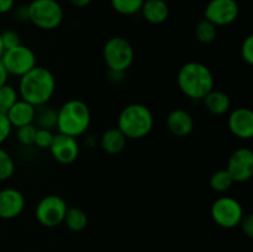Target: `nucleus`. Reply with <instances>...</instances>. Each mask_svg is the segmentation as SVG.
I'll list each match as a JSON object with an SVG mask.
<instances>
[{
  "label": "nucleus",
  "instance_id": "1",
  "mask_svg": "<svg viewBox=\"0 0 253 252\" xmlns=\"http://www.w3.org/2000/svg\"><path fill=\"white\" fill-rule=\"evenodd\" d=\"M56 91V78L46 67L36 66L20 77L17 93L22 100L34 106L48 104Z\"/></svg>",
  "mask_w": 253,
  "mask_h": 252
},
{
  "label": "nucleus",
  "instance_id": "2",
  "mask_svg": "<svg viewBox=\"0 0 253 252\" xmlns=\"http://www.w3.org/2000/svg\"><path fill=\"white\" fill-rule=\"evenodd\" d=\"M177 83L185 96L192 100H203L214 89V74L202 62H188L180 67Z\"/></svg>",
  "mask_w": 253,
  "mask_h": 252
},
{
  "label": "nucleus",
  "instance_id": "3",
  "mask_svg": "<svg viewBox=\"0 0 253 252\" xmlns=\"http://www.w3.org/2000/svg\"><path fill=\"white\" fill-rule=\"evenodd\" d=\"M155 118L150 108L143 104L133 103L125 106L118 118V128L126 138L140 140L152 131Z\"/></svg>",
  "mask_w": 253,
  "mask_h": 252
},
{
  "label": "nucleus",
  "instance_id": "4",
  "mask_svg": "<svg viewBox=\"0 0 253 252\" xmlns=\"http://www.w3.org/2000/svg\"><path fill=\"white\" fill-rule=\"evenodd\" d=\"M90 121L89 106L79 99H71L58 109L56 127L58 132L77 138L86 132Z\"/></svg>",
  "mask_w": 253,
  "mask_h": 252
},
{
  "label": "nucleus",
  "instance_id": "5",
  "mask_svg": "<svg viewBox=\"0 0 253 252\" xmlns=\"http://www.w3.org/2000/svg\"><path fill=\"white\" fill-rule=\"evenodd\" d=\"M27 7L29 21L37 29L52 31L63 22V7L57 0H32Z\"/></svg>",
  "mask_w": 253,
  "mask_h": 252
},
{
  "label": "nucleus",
  "instance_id": "6",
  "mask_svg": "<svg viewBox=\"0 0 253 252\" xmlns=\"http://www.w3.org/2000/svg\"><path fill=\"white\" fill-rule=\"evenodd\" d=\"M103 58L110 72L125 73L132 66L135 49L125 37H111L103 47Z\"/></svg>",
  "mask_w": 253,
  "mask_h": 252
},
{
  "label": "nucleus",
  "instance_id": "7",
  "mask_svg": "<svg viewBox=\"0 0 253 252\" xmlns=\"http://www.w3.org/2000/svg\"><path fill=\"white\" fill-rule=\"evenodd\" d=\"M0 61L9 76L19 77V78L37 66L35 52L24 44L5 49Z\"/></svg>",
  "mask_w": 253,
  "mask_h": 252
},
{
  "label": "nucleus",
  "instance_id": "8",
  "mask_svg": "<svg viewBox=\"0 0 253 252\" xmlns=\"http://www.w3.org/2000/svg\"><path fill=\"white\" fill-rule=\"evenodd\" d=\"M210 214L215 224L220 227L234 229L239 226L245 212L239 200L231 197H220L212 203Z\"/></svg>",
  "mask_w": 253,
  "mask_h": 252
},
{
  "label": "nucleus",
  "instance_id": "9",
  "mask_svg": "<svg viewBox=\"0 0 253 252\" xmlns=\"http://www.w3.org/2000/svg\"><path fill=\"white\" fill-rule=\"evenodd\" d=\"M67 209L68 205L63 198L59 195L49 194L42 198L36 205L35 216L42 226L56 227L63 222Z\"/></svg>",
  "mask_w": 253,
  "mask_h": 252
},
{
  "label": "nucleus",
  "instance_id": "10",
  "mask_svg": "<svg viewBox=\"0 0 253 252\" xmlns=\"http://www.w3.org/2000/svg\"><path fill=\"white\" fill-rule=\"evenodd\" d=\"M240 7L236 0H210L204 10V19L215 26H227L239 17Z\"/></svg>",
  "mask_w": 253,
  "mask_h": 252
},
{
  "label": "nucleus",
  "instance_id": "11",
  "mask_svg": "<svg viewBox=\"0 0 253 252\" xmlns=\"http://www.w3.org/2000/svg\"><path fill=\"white\" fill-rule=\"evenodd\" d=\"M226 170L235 183H245L253 175V152L250 148L235 150L227 161Z\"/></svg>",
  "mask_w": 253,
  "mask_h": 252
},
{
  "label": "nucleus",
  "instance_id": "12",
  "mask_svg": "<svg viewBox=\"0 0 253 252\" xmlns=\"http://www.w3.org/2000/svg\"><path fill=\"white\" fill-rule=\"evenodd\" d=\"M48 150L54 161L61 165H71L79 156V143L76 137L58 132L53 136Z\"/></svg>",
  "mask_w": 253,
  "mask_h": 252
},
{
  "label": "nucleus",
  "instance_id": "13",
  "mask_svg": "<svg viewBox=\"0 0 253 252\" xmlns=\"http://www.w3.org/2000/svg\"><path fill=\"white\" fill-rule=\"evenodd\" d=\"M230 132L240 140H251L253 137V111L249 108H236L227 119Z\"/></svg>",
  "mask_w": 253,
  "mask_h": 252
},
{
  "label": "nucleus",
  "instance_id": "14",
  "mask_svg": "<svg viewBox=\"0 0 253 252\" xmlns=\"http://www.w3.org/2000/svg\"><path fill=\"white\" fill-rule=\"evenodd\" d=\"M24 194L15 188L0 190V219L11 220L19 216L25 209Z\"/></svg>",
  "mask_w": 253,
  "mask_h": 252
},
{
  "label": "nucleus",
  "instance_id": "15",
  "mask_svg": "<svg viewBox=\"0 0 253 252\" xmlns=\"http://www.w3.org/2000/svg\"><path fill=\"white\" fill-rule=\"evenodd\" d=\"M167 127L177 137H185L194 130V119L184 109H174L167 116Z\"/></svg>",
  "mask_w": 253,
  "mask_h": 252
},
{
  "label": "nucleus",
  "instance_id": "16",
  "mask_svg": "<svg viewBox=\"0 0 253 252\" xmlns=\"http://www.w3.org/2000/svg\"><path fill=\"white\" fill-rule=\"evenodd\" d=\"M7 119L12 127H21V126L34 124L36 116V106L31 105L27 101L19 99L9 111L6 113Z\"/></svg>",
  "mask_w": 253,
  "mask_h": 252
},
{
  "label": "nucleus",
  "instance_id": "17",
  "mask_svg": "<svg viewBox=\"0 0 253 252\" xmlns=\"http://www.w3.org/2000/svg\"><path fill=\"white\" fill-rule=\"evenodd\" d=\"M140 12L147 22L160 25L169 16V6L165 0H145Z\"/></svg>",
  "mask_w": 253,
  "mask_h": 252
},
{
  "label": "nucleus",
  "instance_id": "18",
  "mask_svg": "<svg viewBox=\"0 0 253 252\" xmlns=\"http://www.w3.org/2000/svg\"><path fill=\"white\" fill-rule=\"evenodd\" d=\"M204 106L212 115H224L231 108V100L226 93L221 90H214L207 94L204 99Z\"/></svg>",
  "mask_w": 253,
  "mask_h": 252
},
{
  "label": "nucleus",
  "instance_id": "19",
  "mask_svg": "<svg viewBox=\"0 0 253 252\" xmlns=\"http://www.w3.org/2000/svg\"><path fill=\"white\" fill-rule=\"evenodd\" d=\"M127 138L118 127L108 128L100 137V146L109 155H118L125 148Z\"/></svg>",
  "mask_w": 253,
  "mask_h": 252
},
{
  "label": "nucleus",
  "instance_id": "20",
  "mask_svg": "<svg viewBox=\"0 0 253 252\" xmlns=\"http://www.w3.org/2000/svg\"><path fill=\"white\" fill-rule=\"evenodd\" d=\"M63 222L71 231L81 232L88 225V215L81 208H68Z\"/></svg>",
  "mask_w": 253,
  "mask_h": 252
},
{
  "label": "nucleus",
  "instance_id": "21",
  "mask_svg": "<svg viewBox=\"0 0 253 252\" xmlns=\"http://www.w3.org/2000/svg\"><path fill=\"white\" fill-rule=\"evenodd\" d=\"M57 115H58V110L44 104L36 108V116H35L34 123H36V127L39 128L53 130L57 126Z\"/></svg>",
  "mask_w": 253,
  "mask_h": 252
},
{
  "label": "nucleus",
  "instance_id": "22",
  "mask_svg": "<svg viewBox=\"0 0 253 252\" xmlns=\"http://www.w3.org/2000/svg\"><path fill=\"white\" fill-rule=\"evenodd\" d=\"M194 34L198 41L202 43H211L217 36V26H215L209 20L203 19L195 26Z\"/></svg>",
  "mask_w": 253,
  "mask_h": 252
},
{
  "label": "nucleus",
  "instance_id": "23",
  "mask_svg": "<svg viewBox=\"0 0 253 252\" xmlns=\"http://www.w3.org/2000/svg\"><path fill=\"white\" fill-rule=\"evenodd\" d=\"M234 180H232L231 175L229 174L226 169H219L216 172L212 173L210 175L209 184L212 190L217 193H225L234 185Z\"/></svg>",
  "mask_w": 253,
  "mask_h": 252
},
{
  "label": "nucleus",
  "instance_id": "24",
  "mask_svg": "<svg viewBox=\"0 0 253 252\" xmlns=\"http://www.w3.org/2000/svg\"><path fill=\"white\" fill-rule=\"evenodd\" d=\"M143 1L145 0H110V4L118 14L131 16L141 11Z\"/></svg>",
  "mask_w": 253,
  "mask_h": 252
},
{
  "label": "nucleus",
  "instance_id": "25",
  "mask_svg": "<svg viewBox=\"0 0 253 252\" xmlns=\"http://www.w3.org/2000/svg\"><path fill=\"white\" fill-rule=\"evenodd\" d=\"M19 100V93L10 84L0 86V113L6 114L9 109Z\"/></svg>",
  "mask_w": 253,
  "mask_h": 252
},
{
  "label": "nucleus",
  "instance_id": "26",
  "mask_svg": "<svg viewBox=\"0 0 253 252\" xmlns=\"http://www.w3.org/2000/svg\"><path fill=\"white\" fill-rule=\"evenodd\" d=\"M15 173V162L6 150L0 147V182L10 179Z\"/></svg>",
  "mask_w": 253,
  "mask_h": 252
},
{
  "label": "nucleus",
  "instance_id": "27",
  "mask_svg": "<svg viewBox=\"0 0 253 252\" xmlns=\"http://www.w3.org/2000/svg\"><path fill=\"white\" fill-rule=\"evenodd\" d=\"M36 130H37V127H36V125H34V124L21 126V127H17L16 136H17V140H19V142L24 146L34 145Z\"/></svg>",
  "mask_w": 253,
  "mask_h": 252
},
{
  "label": "nucleus",
  "instance_id": "28",
  "mask_svg": "<svg viewBox=\"0 0 253 252\" xmlns=\"http://www.w3.org/2000/svg\"><path fill=\"white\" fill-rule=\"evenodd\" d=\"M53 136L54 135L52 132V130L37 127L34 145H36L39 148H42V150H48L52 141H53Z\"/></svg>",
  "mask_w": 253,
  "mask_h": 252
},
{
  "label": "nucleus",
  "instance_id": "29",
  "mask_svg": "<svg viewBox=\"0 0 253 252\" xmlns=\"http://www.w3.org/2000/svg\"><path fill=\"white\" fill-rule=\"evenodd\" d=\"M0 35H1V41L5 49L12 48V47L21 44L20 35L16 31H14V30H5V31L0 32Z\"/></svg>",
  "mask_w": 253,
  "mask_h": 252
},
{
  "label": "nucleus",
  "instance_id": "30",
  "mask_svg": "<svg viewBox=\"0 0 253 252\" xmlns=\"http://www.w3.org/2000/svg\"><path fill=\"white\" fill-rule=\"evenodd\" d=\"M241 57L249 66L253 64V36L249 35L241 44Z\"/></svg>",
  "mask_w": 253,
  "mask_h": 252
},
{
  "label": "nucleus",
  "instance_id": "31",
  "mask_svg": "<svg viewBox=\"0 0 253 252\" xmlns=\"http://www.w3.org/2000/svg\"><path fill=\"white\" fill-rule=\"evenodd\" d=\"M11 131L12 126L7 119L6 114L0 113V145L9 138V136L11 135Z\"/></svg>",
  "mask_w": 253,
  "mask_h": 252
},
{
  "label": "nucleus",
  "instance_id": "32",
  "mask_svg": "<svg viewBox=\"0 0 253 252\" xmlns=\"http://www.w3.org/2000/svg\"><path fill=\"white\" fill-rule=\"evenodd\" d=\"M239 226H241L242 232L246 235L249 239L253 237V215L252 214H245L242 216L241 221H240Z\"/></svg>",
  "mask_w": 253,
  "mask_h": 252
},
{
  "label": "nucleus",
  "instance_id": "33",
  "mask_svg": "<svg viewBox=\"0 0 253 252\" xmlns=\"http://www.w3.org/2000/svg\"><path fill=\"white\" fill-rule=\"evenodd\" d=\"M12 10H14V16L17 21H29V7H27V5H20V6L14 7Z\"/></svg>",
  "mask_w": 253,
  "mask_h": 252
},
{
  "label": "nucleus",
  "instance_id": "34",
  "mask_svg": "<svg viewBox=\"0 0 253 252\" xmlns=\"http://www.w3.org/2000/svg\"><path fill=\"white\" fill-rule=\"evenodd\" d=\"M15 7V0H0V15L12 11Z\"/></svg>",
  "mask_w": 253,
  "mask_h": 252
},
{
  "label": "nucleus",
  "instance_id": "35",
  "mask_svg": "<svg viewBox=\"0 0 253 252\" xmlns=\"http://www.w3.org/2000/svg\"><path fill=\"white\" fill-rule=\"evenodd\" d=\"M7 79H9V74H7L6 69L2 66L1 61H0V86L7 84Z\"/></svg>",
  "mask_w": 253,
  "mask_h": 252
},
{
  "label": "nucleus",
  "instance_id": "36",
  "mask_svg": "<svg viewBox=\"0 0 253 252\" xmlns=\"http://www.w3.org/2000/svg\"><path fill=\"white\" fill-rule=\"evenodd\" d=\"M91 1H93V0H69V2H71L73 6L81 7V9H82V7L88 6V5L90 4Z\"/></svg>",
  "mask_w": 253,
  "mask_h": 252
},
{
  "label": "nucleus",
  "instance_id": "37",
  "mask_svg": "<svg viewBox=\"0 0 253 252\" xmlns=\"http://www.w3.org/2000/svg\"><path fill=\"white\" fill-rule=\"evenodd\" d=\"M4 51H5V48H4V44H2V41H1V35H0V58H1Z\"/></svg>",
  "mask_w": 253,
  "mask_h": 252
}]
</instances>
